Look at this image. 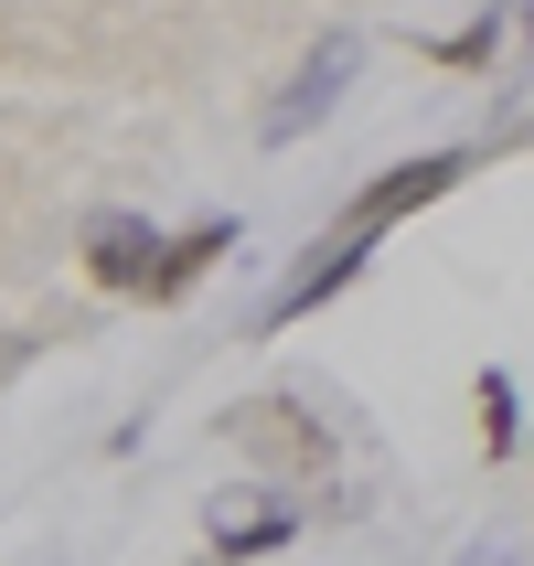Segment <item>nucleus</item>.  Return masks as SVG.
I'll return each instance as SVG.
<instances>
[{
    "mask_svg": "<svg viewBox=\"0 0 534 566\" xmlns=\"http://www.w3.org/2000/svg\"><path fill=\"white\" fill-rule=\"evenodd\" d=\"M481 160H492V150H481V139H460V150H417V160H396V171H375V182H364V192H353V203H343V214H332V235L375 256V235H385V224L428 214L439 192H460V182H471Z\"/></svg>",
    "mask_w": 534,
    "mask_h": 566,
    "instance_id": "obj_1",
    "label": "nucleus"
},
{
    "mask_svg": "<svg viewBox=\"0 0 534 566\" xmlns=\"http://www.w3.org/2000/svg\"><path fill=\"white\" fill-rule=\"evenodd\" d=\"M224 439L247 449V460H268V471H289V481H321V471H332V428H321L300 396H247V407L224 417Z\"/></svg>",
    "mask_w": 534,
    "mask_h": 566,
    "instance_id": "obj_2",
    "label": "nucleus"
},
{
    "mask_svg": "<svg viewBox=\"0 0 534 566\" xmlns=\"http://www.w3.org/2000/svg\"><path fill=\"white\" fill-rule=\"evenodd\" d=\"M353 75V32H321V54H300V75H289L279 96H268V118H256V139L268 150H289V139H311L321 118H332V96H343Z\"/></svg>",
    "mask_w": 534,
    "mask_h": 566,
    "instance_id": "obj_3",
    "label": "nucleus"
},
{
    "mask_svg": "<svg viewBox=\"0 0 534 566\" xmlns=\"http://www.w3.org/2000/svg\"><path fill=\"white\" fill-rule=\"evenodd\" d=\"M160 247H171V235H150L139 214H96V224H86V279L107 289V300H150Z\"/></svg>",
    "mask_w": 534,
    "mask_h": 566,
    "instance_id": "obj_4",
    "label": "nucleus"
},
{
    "mask_svg": "<svg viewBox=\"0 0 534 566\" xmlns=\"http://www.w3.org/2000/svg\"><path fill=\"white\" fill-rule=\"evenodd\" d=\"M235 247H247V224H235V214H203V224H182V235L160 247V279H150V300H192V289L214 279V268H224Z\"/></svg>",
    "mask_w": 534,
    "mask_h": 566,
    "instance_id": "obj_5",
    "label": "nucleus"
},
{
    "mask_svg": "<svg viewBox=\"0 0 534 566\" xmlns=\"http://www.w3.org/2000/svg\"><path fill=\"white\" fill-rule=\"evenodd\" d=\"M289 535H300V513H289V503H247V513H235V503H214V556H224V566L279 556Z\"/></svg>",
    "mask_w": 534,
    "mask_h": 566,
    "instance_id": "obj_6",
    "label": "nucleus"
},
{
    "mask_svg": "<svg viewBox=\"0 0 534 566\" xmlns=\"http://www.w3.org/2000/svg\"><path fill=\"white\" fill-rule=\"evenodd\" d=\"M471 417H481V460H513V449H524V396H513L503 364L471 375Z\"/></svg>",
    "mask_w": 534,
    "mask_h": 566,
    "instance_id": "obj_7",
    "label": "nucleus"
},
{
    "mask_svg": "<svg viewBox=\"0 0 534 566\" xmlns=\"http://www.w3.org/2000/svg\"><path fill=\"white\" fill-rule=\"evenodd\" d=\"M460 566H524V556H513V545H471Z\"/></svg>",
    "mask_w": 534,
    "mask_h": 566,
    "instance_id": "obj_8",
    "label": "nucleus"
}]
</instances>
